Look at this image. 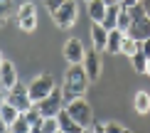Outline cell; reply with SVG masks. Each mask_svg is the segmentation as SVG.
I'll use <instances>...</instances> for the list:
<instances>
[{
    "mask_svg": "<svg viewBox=\"0 0 150 133\" xmlns=\"http://www.w3.org/2000/svg\"><path fill=\"white\" fill-rule=\"evenodd\" d=\"M27 89H30L32 101H35V104H40V101H45L49 94L57 89V84H54V77H52V74H40V77H37Z\"/></svg>",
    "mask_w": 150,
    "mask_h": 133,
    "instance_id": "obj_5",
    "label": "cell"
},
{
    "mask_svg": "<svg viewBox=\"0 0 150 133\" xmlns=\"http://www.w3.org/2000/svg\"><path fill=\"white\" fill-rule=\"evenodd\" d=\"M103 3H106V5H121L123 0H103Z\"/></svg>",
    "mask_w": 150,
    "mask_h": 133,
    "instance_id": "obj_32",
    "label": "cell"
},
{
    "mask_svg": "<svg viewBox=\"0 0 150 133\" xmlns=\"http://www.w3.org/2000/svg\"><path fill=\"white\" fill-rule=\"evenodd\" d=\"M126 10L130 12V17H133V25H130V30H128V37H133V40H138V42L150 40V17L145 15L143 3L133 5V8H126Z\"/></svg>",
    "mask_w": 150,
    "mask_h": 133,
    "instance_id": "obj_2",
    "label": "cell"
},
{
    "mask_svg": "<svg viewBox=\"0 0 150 133\" xmlns=\"http://www.w3.org/2000/svg\"><path fill=\"white\" fill-rule=\"evenodd\" d=\"M64 57H67V62H69V67H71V64H84L86 49H84V44H81V40H76V37L67 40V44H64Z\"/></svg>",
    "mask_w": 150,
    "mask_h": 133,
    "instance_id": "obj_8",
    "label": "cell"
},
{
    "mask_svg": "<svg viewBox=\"0 0 150 133\" xmlns=\"http://www.w3.org/2000/svg\"><path fill=\"white\" fill-rule=\"evenodd\" d=\"M91 40H93V49L96 52H106V47H108V30L103 25L93 22L91 25Z\"/></svg>",
    "mask_w": 150,
    "mask_h": 133,
    "instance_id": "obj_11",
    "label": "cell"
},
{
    "mask_svg": "<svg viewBox=\"0 0 150 133\" xmlns=\"http://www.w3.org/2000/svg\"><path fill=\"white\" fill-rule=\"evenodd\" d=\"M27 17H35V3H22L20 8H17V22L27 20Z\"/></svg>",
    "mask_w": 150,
    "mask_h": 133,
    "instance_id": "obj_22",
    "label": "cell"
},
{
    "mask_svg": "<svg viewBox=\"0 0 150 133\" xmlns=\"http://www.w3.org/2000/svg\"><path fill=\"white\" fill-rule=\"evenodd\" d=\"M35 106H37V111H40L45 118H54V116H59V111H64V109H67L64 91H62V89H54V91L49 94L45 101H40V104H35Z\"/></svg>",
    "mask_w": 150,
    "mask_h": 133,
    "instance_id": "obj_3",
    "label": "cell"
},
{
    "mask_svg": "<svg viewBox=\"0 0 150 133\" xmlns=\"http://www.w3.org/2000/svg\"><path fill=\"white\" fill-rule=\"evenodd\" d=\"M130 62H133V69H135L138 74H145V69H148V57L143 54V52L133 54V57H130Z\"/></svg>",
    "mask_w": 150,
    "mask_h": 133,
    "instance_id": "obj_20",
    "label": "cell"
},
{
    "mask_svg": "<svg viewBox=\"0 0 150 133\" xmlns=\"http://www.w3.org/2000/svg\"><path fill=\"white\" fill-rule=\"evenodd\" d=\"M138 3H143V0H123V8H133V5H138Z\"/></svg>",
    "mask_w": 150,
    "mask_h": 133,
    "instance_id": "obj_30",
    "label": "cell"
},
{
    "mask_svg": "<svg viewBox=\"0 0 150 133\" xmlns=\"http://www.w3.org/2000/svg\"><path fill=\"white\" fill-rule=\"evenodd\" d=\"M57 121H59V131H64V133H84V131H86V128H81V126L69 116V111H67V109L59 111Z\"/></svg>",
    "mask_w": 150,
    "mask_h": 133,
    "instance_id": "obj_12",
    "label": "cell"
},
{
    "mask_svg": "<svg viewBox=\"0 0 150 133\" xmlns=\"http://www.w3.org/2000/svg\"><path fill=\"white\" fill-rule=\"evenodd\" d=\"M123 37H126V32H121V30H111V32H108V47H106V52H108V54H121Z\"/></svg>",
    "mask_w": 150,
    "mask_h": 133,
    "instance_id": "obj_16",
    "label": "cell"
},
{
    "mask_svg": "<svg viewBox=\"0 0 150 133\" xmlns=\"http://www.w3.org/2000/svg\"><path fill=\"white\" fill-rule=\"evenodd\" d=\"M133 106H135V113H140V116L150 113V94L148 91H138V94H135Z\"/></svg>",
    "mask_w": 150,
    "mask_h": 133,
    "instance_id": "obj_17",
    "label": "cell"
},
{
    "mask_svg": "<svg viewBox=\"0 0 150 133\" xmlns=\"http://www.w3.org/2000/svg\"><path fill=\"white\" fill-rule=\"evenodd\" d=\"M123 133H133V131H128V128H126V131H123Z\"/></svg>",
    "mask_w": 150,
    "mask_h": 133,
    "instance_id": "obj_35",
    "label": "cell"
},
{
    "mask_svg": "<svg viewBox=\"0 0 150 133\" xmlns=\"http://www.w3.org/2000/svg\"><path fill=\"white\" fill-rule=\"evenodd\" d=\"M140 52H143V54H145L148 59H150V40H145V42H140Z\"/></svg>",
    "mask_w": 150,
    "mask_h": 133,
    "instance_id": "obj_28",
    "label": "cell"
},
{
    "mask_svg": "<svg viewBox=\"0 0 150 133\" xmlns=\"http://www.w3.org/2000/svg\"><path fill=\"white\" fill-rule=\"evenodd\" d=\"M106 12H108V5H106L103 0H93V3H89V17H91V22L101 25L106 20Z\"/></svg>",
    "mask_w": 150,
    "mask_h": 133,
    "instance_id": "obj_14",
    "label": "cell"
},
{
    "mask_svg": "<svg viewBox=\"0 0 150 133\" xmlns=\"http://www.w3.org/2000/svg\"><path fill=\"white\" fill-rule=\"evenodd\" d=\"M84 133H93V128H86V131H84Z\"/></svg>",
    "mask_w": 150,
    "mask_h": 133,
    "instance_id": "obj_34",
    "label": "cell"
},
{
    "mask_svg": "<svg viewBox=\"0 0 150 133\" xmlns=\"http://www.w3.org/2000/svg\"><path fill=\"white\" fill-rule=\"evenodd\" d=\"M17 25H20L22 32H35V27H37V15H35V17H27V20H20Z\"/></svg>",
    "mask_w": 150,
    "mask_h": 133,
    "instance_id": "obj_24",
    "label": "cell"
},
{
    "mask_svg": "<svg viewBox=\"0 0 150 133\" xmlns=\"http://www.w3.org/2000/svg\"><path fill=\"white\" fill-rule=\"evenodd\" d=\"M76 12H79L76 10V3H74V0H67V3L52 15V20H54V25H57L59 30H69L71 25L76 22Z\"/></svg>",
    "mask_w": 150,
    "mask_h": 133,
    "instance_id": "obj_7",
    "label": "cell"
},
{
    "mask_svg": "<svg viewBox=\"0 0 150 133\" xmlns=\"http://www.w3.org/2000/svg\"><path fill=\"white\" fill-rule=\"evenodd\" d=\"M5 101H10L12 106H15L20 113H27L30 109L35 106V101H32V96H30V89L27 86H22V84H17L12 91H8L5 94Z\"/></svg>",
    "mask_w": 150,
    "mask_h": 133,
    "instance_id": "obj_6",
    "label": "cell"
},
{
    "mask_svg": "<svg viewBox=\"0 0 150 133\" xmlns=\"http://www.w3.org/2000/svg\"><path fill=\"white\" fill-rule=\"evenodd\" d=\"M64 3H67V0H45L47 10L52 12V15H54V12H57V10H59V8H62V5H64Z\"/></svg>",
    "mask_w": 150,
    "mask_h": 133,
    "instance_id": "obj_25",
    "label": "cell"
},
{
    "mask_svg": "<svg viewBox=\"0 0 150 133\" xmlns=\"http://www.w3.org/2000/svg\"><path fill=\"white\" fill-rule=\"evenodd\" d=\"M121 10H123V5H108V12H106V20L101 22L106 30H118V15H121Z\"/></svg>",
    "mask_w": 150,
    "mask_h": 133,
    "instance_id": "obj_15",
    "label": "cell"
},
{
    "mask_svg": "<svg viewBox=\"0 0 150 133\" xmlns=\"http://www.w3.org/2000/svg\"><path fill=\"white\" fill-rule=\"evenodd\" d=\"M126 128H123V126H118L116 121H108L106 123V133H123Z\"/></svg>",
    "mask_w": 150,
    "mask_h": 133,
    "instance_id": "obj_27",
    "label": "cell"
},
{
    "mask_svg": "<svg viewBox=\"0 0 150 133\" xmlns=\"http://www.w3.org/2000/svg\"><path fill=\"white\" fill-rule=\"evenodd\" d=\"M57 131H59L57 116H54V118H45V123H42V133H57Z\"/></svg>",
    "mask_w": 150,
    "mask_h": 133,
    "instance_id": "obj_23",
    "label": "cell"
},
{
    "mask_svg": "<svg viewBox=\"0 0 150 133\" xmlns=\"http://www.w3.org/2000/svg\"><path fill=\"white\" fill-rule=\"evenodd\" d=\"M145 74H148V77H150V59H148V69H145Z\"/></svg>",
    "mask_w": 150,
    "mask_h": 133,
    "instance_id": "obj_33",
    "label": "cell"
},
{
    "mask_svg": "<svg viewBox=\"0 0 150 133\" xmlns=\"http://www.w3.org/2000/svg\"><path fill=\"white\" fill-rule=\"evenodd\" d=\"M0 84H3V91L8 94L12 91L20 81H17V72H15V64H12L10 59H3V64H0Z\"/></svg>",
    "mask_w": 150,
    "mask_h": 133,
    "instance_id": "obj_9",
    "label": "cell"
},
{
    "mask_svg": "<svg viewBox=\"0 0 150 133\" xmlns=\"http://www.w3.org/2000/svg\"><path fill=\"white\" fill-rule=\"evenodd\" d=\"M86 3H93V0H86Z\"/></svg>",
    "mask_w": 150,
    "mask_h": 133,
    "instance_id": "obj_36",
    "label": "cell"
},
{
    "mask_svg": "<svg viewBox=\"0 0 150 133\" xmlns=\"http://www.w3.org/2000/svg\"><path fill=\"white\" fill-rule=\"evenodd\" d=\"M67 111H69V116L81 126V128H91L93 126V111H91V106L86 104V99H76V101H71V104H67Z\"/></svg>",
    "mask_w": 150,
    "mask_h": 133,
    "instance_id": "obj_4",
    "label": "cell"
},
{
    "mask_svg": "<svg viewBox=\"0 0 150 133\" xmlns=\"http://www.w3.org/2000/svg\"><path fill=\"white\" fill-rule=\"evenodd\" d=\"M138 52H140V42L126 35V37H123V44H121V54H128V57H133V54H138Z\"/></svg>",
    "mask_w": 150,
    "mask_h": 133,
    "instance_id": "obj_18",
    "label": "cell"
},
{
    "mask_svg": "<svg viewBox=\"0 0 150 133\" xmlns=\"http://www.w3.org/2000/svg\"><path fill=\"white\" fill-rule=\"evenodd\" d=\"M5 133H10V131H5Z\"/></svg>",
    "mask_w": 150,
    "mask_h": 133,
    "instance_id": "obj_38",
    "label": "cell"
},
{
    "mask_svg": "<svg viewBox=\"0 0 150 133\" xmlns=\"http://www.w3.org/2000/svg\"><path fill=\"white\" fill-rule=\"evenodd\" d=\"M5 131H10V133H30V131H32V126H30L27 116H25V113H20V118H17L10 128H5Z\"/></svg>",
    "mask_w": 150,
    "mask_h": 133,
    "instance_id": "obj_19",
    "label": "cell"
},
{
    "mask_svg": "<svg viewBox=\"0 0 150 133\" xmlns=\"http://www.w3.org/2000/svg\"><path fill=\"white\" fill-rule=\"evenodd\" d=\"M93 133H106V123H93Z\"/></svg>",
    "mask_w": 150,
    "mask_h": 133,
    "instance_id": "obj_29",
    "label": "cell"
},
{
    "mask_svg": "<svg viewBox=\"0 0 150 133\" xmlns=\"http://www.w3.org/2000/svg\"><path fill=\"white\" fill-rule=\"evenodd\" d=\"M101 52H96V49H89L84 57V69L86 74H89V81H98V77H101V57H98Z\"/></svg>",
    "mask_w": 150,
    "mask_h": 133,
    "instance_id": "obj_10",
    "label": "cell"
},
{
    "mask_svg": "<svg viewBox=\"0 0 150 133\" xmlns=\"http://www.w3.org/2000/svg\"><path fill=\"white\" fill-rule=\"evenodd\" d=\"M57 133H64V131H57Z\"/></svg>",
    "mask_w": 150,
    "mask_h": 133,
    "instance_id": "obj_37",
    "label": "cell"
},
{
    "mask_svg": "<svg viewBox=\"0 0 150 133\" xmlns=\"http://www.w3.org/2000/svg\"><path fill=\"white\" fill-rule=\"evenodd\" d=\"M0 118H3V126H5V128H10V126L20 118V111H17L10 101H3V106H0Z\"/></svg>",
    "mask_w": 150,
    "mask_h": 133,
    "instance_id": "obj_13",
    "label": "cell"
},
{
    "mask_svg": "<svg viewBox=\"0 0 150 133\" xmlns=\"http://www.w3.org/2000/svg\"><path fill=\"white\" fill-rule=\"evenodd\" d=\"M89 84L91 81H89V74H86L84 64H71L69 69H67V74H64V86H62L64 101L71 104V101H76V99H84Z\"/></svg>",
    "mask_w": 150,
    "mask_h": 133,
    "instance_id": "obj_1",
    "label": "cell"
},
{
    "mask_svg": "<svg viewBox=\"0 0 150 133\" xmlns=\"http://www.w3.org/2000/svg\"><path fill=\"white\" fill-rule=\"evenodd\" d=\"M130 25H133V17H130V12H128L126 8H123V10H121V15H118V30H121V32H126V35H128Z\"/></svg>",
    "mask_w": 150,
    "mask_h": 133,
    "instance_id": "obj_21",
    "label": "cell"
},
{
    "mask_svg": "<svg viewBox=\"0 0 150 133\" xmlns=\"http://www.w3.org/2000/svg\"><path fill=\"white\" fill-rule=\"evenodd\" d=\"M10 3H12V0H0V15H3V22L8 20V15H10Z\"/></svg>",
    "mask_w": 150,
    "mask_h": 133,
    "instance_id": "obj_26",
    "label": "cell"
},
{
    "mask_svg": "<svg viewBox=\"0 0 150 133\" xmlns=\"http://www.w3.org/2000/svg\"><path fill=\"white\" fill-rule=\"evenodd\" d=\"M143 8H145V15L150 17V0H143Z\"/></svg>",
    "mask_w": 150,
    "mask_h": 133,
    "instance_id": "obj_31",
    "label": "cell"
}]
</instances>
